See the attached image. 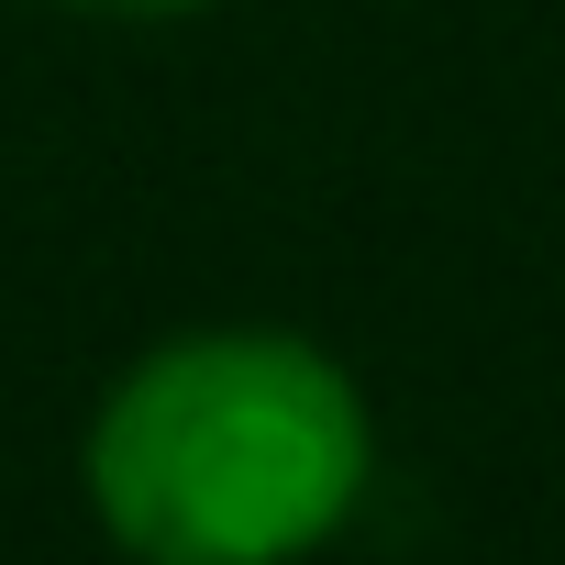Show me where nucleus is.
<instances>
[{"label":"nucleus","instance_id":"1","mask_svg":"<svg viewBox=\"0 0 565 565\" xmlns=\"http://www.w3.org/2000/svg\"><path fill=\"white\" fill-rule=\"evenodd\" d=\"M377 411L355 366L289 322H189L145 344L89 433L78 499L145 565H289L355 532Z\"/></svg>","mask_w":565,"mask_h":565},{"label":"nucleus","instance_id":"2","mask_svg":"<svg viewBox=\"0 0 565 565\" xmlns=\"http://www.w3.org/2000/svg\"><path fill=\"white\" fill-rule=\"evenodd\" d=\"M67 23H111V34H156V23H189V12H222V0H45Z\"/></svg>","mask_w":565,"mask_h":565}]
</instances>
